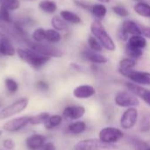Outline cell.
Segmentation results:
<instances>
[{"instance_id":"obj_31","label":"cell","mask_w":150,"mask_h":150,"mask_svg":"<svg viewBox=\"0 0 150 150\" xmlns=\"http://www.w3.org/2000/svg\"><path fill=\"white\" fill-rule=\"evenodd\" d=\"M126 54L127 55L128 57L134 58V59H138L143 55V50L142 49H137L132 46H129L127 44L126 46Z\"/></svg>"},{"instance_id":"obj_21","label":"cell","mask_w":150,"mask_h":150,"mask_svg":"<svg viewBox=\"0 0 150 150\" xmlns=\"http://www.w3.org/2000/svg\"><path fill=\"white\" fill-rule=\"evenodd\" d=\"M134 11L140 16L150 19V4L144 2H137L134 5Z\"/></svg>"},{"instance_id":"obj_39","label":"cell","mask_w":150,"mask_h":150,"mask_svg":"<svg viewBox=\"0 0 150 150\" xmlns=\"http://www.w3.org/2000/svg\"><path fill=\"white\" fill-rule=\"evenodd\" d=\"M3 146L5 149L12 150L15 147V142L11 139H7V140H4L3 141Z\"/></svg>"},{"instance_id":"obj_36","label":"cell","mask_w":150,"mask_h":150,"mask_svg":"<svg viewBox=\"0 0 150 150\" xmlns=\"http://www.w3.org/2000/svg\"><path fill=\"white\" fill-rule=\"evenodd\" d=\"M35 86H36V88L39 89L41 92H47L49 89V85L45 80H39V81H37Z\"/></svg>"},{"instance_id":"obj_3","label":"cell","mask_w":150,"mask_h":150,"mask_svg":"<svg viewBox=\"0 0 150 150\" xmlns=\"http://www.w3.org/2000/svg\"><path fill=\"white\" fill-rule=\"evenodd\" d=\"M28 103L29 100L25 97L16 100L15 102L11 103L0 111V120H4L21 113L27 108Z\"/></svg>"},{"instance_id":"obj_18","label":"cell","mask_w":150,"mask_h":150,"mask_svg":"<svg viewBox=\"0 0 150 150\" xmlns=\"http://www.w3.org/2000/svg\"><path fill=\"white\" fill-rule=\"evenodd\" d=\"M121 28H123L128 34H131V35L142 34V28L136 24V22H134V20H131V19H126L123 22Z\"/></svg>"},{"instance_id":"obj_17","label":"cell","mask_w":150,"mask_h":150,"mask_svg":"<svg viewBox=\"0 0 150 150\" xmlns=\"http://www.w3.org/2000/svg\"><path fill=\"white\" fill-rule=\"evenodd\" d=\"M60 16L69 24L77 25L82 22V19L79 15L69 10H62L60 11Z\"/></svg>"},{"instance_id":"obj_42","label":"cell","mask_w":150,"mask_h":150,"mask_svg":"<svg viewBox=\"0 0 150 150\" xmlns=\"http://www.w3.org/2000/svg\"><path fill=\"white\" fill-rule=\"evenodd\" d=\"M44 150H55V148L54 146V144L52 142H48V143H46L44 146Z\"/></svg>"},{"instance_id":"obj_43","label":"cell","mask_w":150,"mask_h":150,"mask_svg":"<svg viewBox=\"0 0 150 150\" xmlns=\"http://www.w3.org/2000/svg\"><path fill=\"white\" fill-rule=\"evenodd\" d=\"M97 1H98L101 4H108L110 2V0H97Z\"/></svg>"},{"instance_id":"obj_7","label":"cell","mask_w":150,"mask_h":150,"mask_svg":"<svg viewBox=\"0 0 150 150\" xmlns=\"http://www.w3.org/2000/svg\"><path fill=\"white\" fill-rule=\"evenodd\" d=\"M114 102L116 105L121 108H130L135 107L140 104L138 97L132 92L120 91L114 96Z\"/></svg>"},{"instance_id":"obj_12","label":"cell","mask_w":150,"mask_h":150,"mask_svg":"<svg viewBox=\"0 0 150 150\" xmlns=\"http://www.w3.org/2000/svg\"><path fill=\"white\" fill-rule=\"evenodd\" d=\"M85 114V108L81 105H70L67 106L62 112L64 118L71 120H77L83 117Z\"/></svg>"},{"instance_id":"obj_40","label":"cell","mask_w":150,"mask_h":150,"mask_svg":"<svg viewBox=\"0 0 150 150\" xmlns=\"http://www.w3.org/2000/svg\"><path fill=\"white\" fill-rule=\"evenodd\" d=\"M128 35H129V34H128L123 28H120V31H119V33H118L119 38H120V40H122V41H127L128 38H129Z\"/></svg>"},{"instance_id":"obj_34","label":"cell","mask_w":150,"mask_h":150,"mask_svg":"<svg viewBox=\"0 0 150 150\" xmlns=\"http://www.w3.org/2000/svg\"><path fill=\"white\" fill-rule=\"evenodd\" d=\"M13 28L16 31V33L22 38H26L27 37V33L26 30L24 27V25L21 21H15L13 23Z\"/></svg>"},{"instance_id":"obj_30","label":"cell","mask_w":150,"mask_h":150,"mask_svg":"<svg viewBox=\"0 0 150 150\" xmlns=\"http://www.w3.org/2000/svg\"><path fill=\"white\" fill-rule=\"evenodd\" d=\"M49 113L47 112H41L34 116H31L30 118V125L32 126H38L40 124H44V122L49 117Z\"/></svg>"},{"instance_id":"obj_38","label":"cell","mask_w":150,"mask_h":150,"mask_svg":"<svg viewBox=\"0 0 150 150\" xmlns=\"http://www.w3.org/2000/svg\"><path fill=\"white\" fill-rule=\"evenodd\" d=\"M74 3L77 6H79L80 8H83L84 10H91V5L83 0H74Z\"/></svg>"},{"instance_id":"obj_41","label":"cell","mask_w":150,"mask_h":150,"mask_svg":"<svg viewBox=\"0 0 150 150\" xmlns=\"http://www.w3.org/2000/svg\"><path fill=\"white\" fill-rule=\"evenodd\" d=\"M141 28H142V34H143L145 37L150 39V27H141Z\"/></svg>"},{"instance_id":"obj_6","label":"cell","mask_w":150,"mask_h":150,"mask_svg":"<svg viewBox=\"0 0 150 150\" xmlns=\"http://www.w3.org/2000/svg\"><path fill=\"white\" fill-rule=\"evenodd\" d=\"M119 72L124 77L129 79L130 81L142 85V86H150V72L135 71L134 69H119Z\"/></svg>"},{"instance_id":"obj_15","label":"cell","mask_w":150,"mask_h":150,"mask_svg":"<svg viewBox=\"0 0 150 150\" xmlns=\"http://www.w3.org/2000/svg\"><path fill=\"white\" fill-rule=\"evenodd\" d=\"M46 137L41 134H33L25 141L26 147L31 150H38L45 145Z\"/></svg>"},{"instance_id":"obj_19","label":"cell","mask_w":150,"mask_h":150,"mask_svg":"<svg viewBox=\"0 0 150 150\" xmlns=\"http://www.w3.org/2000/svg\"><path fill=\"white\" fill-rule=\"evenodd\" d=\"M38 7L40 11H42L45 13L47 14H53L57 11V4L55 1L54 0H41L39 4Z\"/></svg>"},{"instance_id":"obj_47","label":"cell","mask_w":150,"mask_h":150,"mask_svg":"<svg viewBox=\"0 0 150 150\" xmlns=\"http://www.w3.org/2000/svg\"><path fill=\"white\" fill-rule=\"evenodd\" d=\"M148 150H150V148H149V149H148Z\"/></svg>"},{"instance_id":"obj_35","label":"cell","mask_w":150,"mask_h":150,"mask_svg":"<svg viewBox=\"0 0 150 150\" xmlns=\"http://www.w3.org/2000/svg\"><path fill=\"white\" fill-rule=\"evenodd\" d=\"M112 11L115 14H117L118 16L120 17H122V18H125V17H127L129 15V11L128 10L123 6V5H115L112 7Z\"/></svg>"},{"instance_id":"obj_5","label":"cell","mask_w":150,"mask_h":150,"mask_svg":"<svg viewBox=\"0 0 150 150\" xmlns=\"http://www.w3.org/2000/svg\"><path fill=\"white\" fill-rule=\"evenodd\" d=\"M117 149L114 144L105 143L98 139H88L78 141L75 150H112Z\"/></svg>"},{"instance_id":"obj_44","label":"cell","mask_w":150,"mask_h":150,"mask_svg":"<svg viewBox=\"0 0 150 150\" xmlns=\"http://www.w3.org/2000/svg\"><path fill=\"white\" fill-rule=\"evenodd\" d=\"M133 1H134L135 3H137V2H142V0H133Z\"/></svg>"},{"instance_id":"obj_45","label":"cell","mask_w":150,"mask_h":150,"mask_svg":"<svg viewBox=\"0 0 150 150\" xmlns=\"http://www.w3.org/2000/svg\"><path fill=\"white\" fill-rule=\"evenodd\" d=\"M25 1H34V0H25Z\"/></svg>"},{"instance_id":"obj_4","label":"cell","mask_w":150,"mask_h":150,"mask_svg":"<svg viewBox=\"0 0 150 150\" xmlns=\"http://www.w3.org/2000/svg\"><path fill=\"white\" fill-rule=\"evenodd\" d=\"M28 47L38 53L49 57H61L63 55L62 51L60 49H58L54 44L49 43L47 42L46 43L44 42H29Z\"/></svg>"},{"instance_id":"obj_2","label":"cell","mask_w":150,"mask_h":150,"mask_svg":"<svg viewBox=\"0 0 150 150\" xmlns=\"http://www.w3.org/2000/svg\"><path fill=\"white\" fill-rule=\"evenodd\" d=\"M91 33L99 41L103 48L105 50L109 51H114L116 50V45L112 38L107 33L105 27L99 19H95L92 21L91 24Z\"/></svg>"},{"instance_id":"obj_32","label":"cell","mask_w":150,"mask_h":150,"mask_svg":"<svg viewBox=\"0 0 150 150\" xmlns=\"http://www.w3.org/2000/svg\"><path fill=\"white\" fill-rule=\"evenodd\" d=\"M88 44H89L90 49L92 50H95V51L100 52L103 49V46L101 45L99 41L93 35H91L88 38Z\"/></svg>"},{"instance_id":"obj_28","label":"cell","mask_w":150,"mask_h":150,"mask_svg":"<svg viewBox=\"0 0 150 150\" xmlns=\"http://www.w3.org/2000/svg\"><path fill=\"white\" fill-rule=\"evenodd\" d=\"M4 87L9 94H15L18 90V83L13 79L7 77L4 79Z\"/></svg>"},{"instance_id":"obj_25","label":"cell","mask_w":150,"mask_h":150,"mask_svg":"<svg viewBox=\"0 0 150 150\" xmlns=\"http://www.w3.org/2000/svg\"><path fill=\"white\" fill-rule=\"evenodd\" d=\"M51 25L53 28L57 31H64L68 28V23L61 16L58 15L53 16V18L51 19Z\"/></svg>"},{"instance_id":"obj_37","label":"cell","mask_w":150,"mask_h":150,"mask_svg":"<svg viewBox=\"0 0 150 150\" xmlns=\"http://www.w3.org/2000/svg\"><path fill=\"white\" fill-rule=\"evenodd\" d=\"M140 129L143 133H147L150 130V122L147 118H143L141 121Z\"/></svg>"},{"instance_id":"obj_13","label":"cell","mask_w":150,"mask_h":150,"mask_svg":"<svg viewBox=\"0 0 150 150\" xmlns=\"http://www.w3.org/2000/svg\"><path fill=\"white\" fill-rule=\"evenodd\" d=\"M96 94V89L91 85L83 84L77 86L73 90V95L77 99H88L94 96Z\"/></svg>"},{"instance_id":"obj_8","label":"cell","mask_w":150,"mask_h":150,"mask_svg":"<svg viewBox=\"0 0 150 150\" xmlns=\"http://www.w3.org/2000/svg\"><path fill=\"white\" fill-rule=\"evenodd\" d=\"M124 134L122 131L116 127H105L98 134L99 140L109 144H114L123 138Z\"/></svg>"},{"instance_id":"obj_9","label":"cell","mask_w":150,"mask_h":150,"mask_svg":"<svg viewBox=\"0 0 150 150\" xmlns=\"http://www.w3.org/2000/svg\"><path fill=\"white\" fill-rule=\"evenodd\" d=\"M138 119V111L134 107L127 108L122 114L120 124V126L125 130H129L133 128Z\"/></svg>"},{"instance_id":"obj_27","label":"cell","mask_w":150,"mask_h":150,"mask_svg":"<svg viewBox=\"0 0 150 150\" xmlns=\"http://www.w3.org/2000/svg\"><path fill=\"white\" fill-rule=\"evenodd\" d=\"M32 40L34 42H43L46 41V29L43 27H37L32 33Z\"/></svg>"},{"instance_id":"obj_16","label":"cell","mask_w":150,"mask_h":150,"mask_svg":"<svg viewBox=\"0 0 150 150\" xmlns=\"http://www.w3.org/2000/svg\"><path fill=\"white\" fill-rule=\"evenodd\" d=\"M16 55V49L9 36L0 41V56L13 57Z\"/></svg>"},{"instance_id":"obj_23","label":"cell","mask_w":150,"mask_h":150,"mask_svg":"<svg viewBox=\"0 0 150 150\" xmlns=\"http://www.w3.org/2000/svg\"><path fill=\"white\" fill-rule=\"evenodd\" d=\"M61 40L62 34H60V31H57L54 28L46 29V42L52 44H55L60 42Z\"/></svg>"},{"instance_id":"obj_24","label":"cell","mask_w":150,"mask_h":150,"mask_svg":"<svg viewBox=\"0 0 150 150\" xmlns=\"http://www.w3.org/2000/svg\"><path fill=\"white\" fill-rule=\"evenodd\" d=\"M62 122V117L60 115H52L47 118V119L44 122V126L46 129L51 130L57 126H59Z\"/></svg>"},{"instance_id":"obj_29","label":"cell","mask_w":150,"mask_h":150,"mask_svg":"<svg viewBox=\"0 0 150 150\" xmlns=\"http://www.w3.org/2000/svg\"><path fill=\"white\" fill-rule=\"evenodd\" d=\"M0 6L4 7L11 11H14L20 8V1L19 0H0Z\"/></svg>"},{"instance_id":"obj_26","label":"cell","mask_w":150,"mask_h":150,"mask_svg":"<svg viewBox=\"0 0 150 150\" xmlns=\"http://www.w3.org/2000/svg\"><path fill=\"white\" fill-rule=\"evenodd\" d=\"M85 130H86V124L83 121H76L74 123H71L68 127V131L75 135L81 134Z\"/></svg>"},{"instance_id":"obj_48","label":"cell","mask_w":150,"mask_h":150,"mask_svg":"<svg viewBox=\"0 0 150 150\" xmlns=\"http://www.w3.org/2000/svg\"><path fill=\"white\" fill-rule=\"evenodd\" d=\"M0 150H7V149H0Z\"/></svg>"},{"instance_id":"obj_20","label":"cell","mask_w":150,"mask_h":150,"mask_svg":"<svg viewBox=\"0 0 150 150\" xmlns=\"http://www.w3.org/2000/svg\"><path fill=\"white\" fill-rule=\"evenodd\" d=\"M147 40L145 38V36H143L142 34H135V35H132L130 38H128L127 40V45L137 48V49H142L143 50L146 46H147Z\"/></svg>"},{"instance_id":"obj_11","label":"cell","mask_w":150,"mask_h":150,"mask_svg":"<svg viewBox=\"0 0 150 150\" xmlns=\"http://www.w3.org/2000/svg\"><path fill=\"white\" fill-rule=\"evenodd\" d=\"M126 87L130 92L134 94L137 97H140L150 106V90L142 86H139L138 84H135L132 81H127L126 83Z\"/></svg>"},{"instance_id":"obj_33","label":"cell","mask_w":150,"mask_h":150,"mask_svg":"<svg viewBox=\"0 0 150 150\" xmlns=\"http://www.w3.org/2000/svg\"><path fill=\"white\" fill-rule=\"evenodd\" d=\"M135 65H136V60L131 57L123 58L120 62V69H133Z\"/></svg>"},{"instance_id":"obj_22","label":"cell","mask_w":150,"mask_h":150,"mask_svg":"<svg viewBox=\"0 0 150 150\" xmlns=\"http://www.w3.org/2000/svg\"><path fill=\"white\" fill-rule=\"evenodd\" d=\"M93 16L97 19H102L105 17L106 13H107V9L105 7V5L104 4H96L91 5V9Z\"/></svg>"},{"instance_id":"obj_1","label":"cell","mask_w":150,"mask_h":150,"mask_svg":"<svg viewBox=\"0 0 150 150\" xmlns=\"http://www.w3.org/2000/svg\"><path fill=\"white\" fill-rule=\"evenodd\" d=\"M16 54L25 64L29 65L34 69H40L47 64L51 57L41 55L29 47H18L16 49Z\"/></svg>"},{"instance_id":"obj_46","label":"cell","mask_w":150,"mask_h":150,"mask_svg":"<svg viewBox=\"0 0 150 150\" xmlns=\"http://www.w3.org/2000/svg\"><path fill=\"white\" fill-rule=\"evenodd\" d=\"M1 134H2V132L0 131V136H1Z\"/></svg>"},{"instance_id":"obj_14","label":"cell","mask_w":150,"mask_h":150,"mask_svg":"<svg viewBox=\"0 0 150 150\" xmlns=\"http://www.w3.org/2000/svg\"><path fill=\"white\" fill-rule=\"evenodd\" d=\"M82 55L85 59L92 62L93 64L104 65V64H106L108 62V59L104 55H101L98 51H95V50H92L91 49L84 50L83 51Z\"/></svg>"},{"instance_id":"obj_10","label":"cell","mask_w":150,"mask_h":150,"mask_svg":"<svg viewBox=\"0 0 150 150\" xmlns=\"http://www.w3.org/2000/svg\"><path fill=\"white\" fill-rule=\"evenodd\" d=\"M31 116H23L20 118H12L6 123H4L3 128L4 131L9 133H16L25 127L27 125H30Z\"/></svg>"}]
</instances>
